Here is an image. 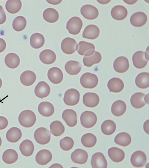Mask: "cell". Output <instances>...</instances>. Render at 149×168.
<instances>
[{
  "instance_id": "obj_1",
  "label": "cell",
  "mask_w": 149,
  "mask_h": 168,
  "mask_svg": "<svg viewBox=\"0 0 149 168\" xmlns=\"http://www.w3.org/2000/svg\"><path fill=\"white\" fill-rule=\"evenodd\" d=\"M20 124L22 126L29 128L33 126L36 121V117L34 112L29 110L22 111L18 117Z\"/></svg>"
},
{
  "instance_id": "obj_2",
  "label": "cell",
  "mask_w": 149,
  "mask_h": 168,
  "mask_svg": "<svg viewBox=\"0 0 149 168\" xmlns=\"http://www.w3.org/2000/svg\"><path fill=\"white\" fill-rule=\"evenodd\" d=\"M80 82L81 85L84 88L92 89L95 88L98 83V78L94 74L86 72L81 76Z\"/></svg>"
},
{
  "instance_id": "obj_3",
  "label": "cell",
  "mask_w": 149,
  "mask_h": 168,
  "mask_svg": "<svg viewBox=\"0 0 149 168\" xmlns=\"http://www.w3.org/2000/svg\"><path fill=\"white\" fill-rule=\"evenodd\" d=\"M80 120L81 124L83 127L90 128L96 124L97 121V117L93 112L86 111L81 114Z\"/></svg>"
},
{
  "instance_id": "obj_4",
  "label": "cell",
  "mask_w": 149,
  "mask_h": 168,
  "mask_svg": "<svg viewBox=\"0 0 149 168\" xmlns=\"http://www.w3.org/2000/svg\"><path fill=\"white\" fill-rule=\"evenodd\" d=\"M34 136L37 142L41 145H45L50 142L51 134L48 129L41 127L35 131Z\"/></svg>"
},
{
  "instance_id": "obj_5",
  "label": "cell",
  "mask_w": 149,
  "mask_h": 168,
  "mask_svg": "<svg viewBox=\"0 0 149 168\" xmlns=\"http://www.w3.org/2000/svg\"><path fill=\"white\" fill-rule=\"evenodd\" d=\"M80 94L77 90L71 88L65 92L63 98L64 103L68 106L76 105L80 100Z\"/></svg>"
},
{
  "instance_id": "obj_6",
  "label": "cell",
  "mask_w": 149,
  "mask_h": 168,
  "mask_svg": "<svg viewBox=\"0 0 149 168\" xmlns=\"http://www.w3.org/2000/svg\"><path fill=\"white\" fill-rule=\"evenodd\" d=\"M83 25L81 19L78 17L75 16L71 18L67 22L66 29L70 34L75 35L80 33Z\"/></svg>"
},
{
  "instance_id": "obj_7",
  "label": "cell",
  "mask_w": 149,
  "mask_h": 168,
  "mask_svg": "<svg viewBox=\"0 0 149 168\" xmlns=\"http://www.w3.org/2000/svg\"><path fill=\"white\" fill-rule=\"evenodd\" d=\"M77 45L76 41L74 39L66 37L62 41L61 48L64 53L67 54H71L77 50Z\"/></svg>"
},
{
  "instance_id": "obj_8",
  "label": "cell",
  "mask_w": 149,
  "mask_h": 168,
  "mask_svg": "<svg viewBox=\"0 0 149 168\" xmlns=\"http://www.w3.org/2000/svg\"><path fill=\"white\" fill-rule=\"evenodd\" d=\"M130 161L132 165L135 167H142L147 162V158L145 153L141 150L134 152L132 155Z\"/></svg>"
},
{
  "instance_id": "obj_9",
  "label": "cell",
  "mask_w": 149,
  "mask_h": 168,
  "mask_svg": "<svg viewBox=\"0 0 149 168\" xmlns=\"http://www.w3.org/2000/svg\"><path fill=\"white\" fill-rule=\"evenodd\" d=\"M80 13L84 18L90 20L96 18L99 13L98 10L96 7L90 4L82 6L80 9Z\"/></svg>"
},
{
  "instance_id": "obj_10",
  "label": "cell",
  "mask_w": 149,
  "mask_h": 168,
  "mask_svg": "<svg viewBox=\"0 0 149 168\" xmlns=\"http://www.w3.org/2000/svg\"><path fill=\"white\" fill-rule=\"evenodd\" d=\"M95 50L94 46L91 43L81 41L79 42L77 45V52L81 55H91L94 53Z\"/></svg>"
},
{
  "instance_id": "obj_11",
  "label": "cell",
  "mask_w": 149,
  "mask_h": 168,
  "mask_svg": "<svg viewBox=\"0 0 149 168\" xmlns=\"http://www.w3.org/2000/svg\"><path fill=\"white\" fill-rule=\"evenodd\" d=\"M93 168H106L107 162L104 155L101 153L97 152L92 155L91 161Z\"/></svg>"
},
{
  "instance_id": "obj_12",
  "label": "cell",
  "mask_w": 149,
  "mask_h": 168,
  "mask_svg": "<svg viewBox=\"0 0 149 168\" xmlns=\"http://www.w3.org/2000/svg\"><path fill=\"white\" fill-rule=\"evenodd\" d=\"M115 71L119 73H123L126 72L129 67L128 60L125 57L120 56L115 60L113 64Z\"/></svg>"
},
{
  "instance_id": "obj_13",
  "label": "cell",
  "mask_w": 149,
  "mask_h": 168,
  "mask_svg": "<svg viewBox=\"0 0 149 168\" xmlns=\"http://www.w3.org/2000/svg\"><path fill=\"white\" fill-rule=\"evenodd\" d=\"M48 77L50 81L54 84H58L62 80L63 75L62 70L59 68L54 67L49 69Z\"/></svg>"
},
{
  "instance_id": "obj_14",
  "label": "cell",
  "mask_w": 149,
  "mask_h": 168,
  "mask_svg": "<svg viewBox=\"0 0 149 168\" xmlns=\"http://www.w3.org/2000/svg\"><path fill=\"white\" fill-rule=\"evenodd\" d=\"M50 88L49 85L45 82L40 81L38 83L34 89V93L37 97L42 99L49 94Z\"/></svg>"
},
{
  "instance_id": "obj_15",
  "label": "cell",
  "mask_w": 149,
  "mask_h": 168,
  "mask_svg": "<svg viewBox=\"0 0 149 168\" xmlns=\"http://www.w3.org/2000/svg\"><path fill=\"white\" fill-rule=\"evenodd\" d=\"M62 117L69 127H74L77 124V115L76 112L72 109L64 110L62 113Z\"/></svg>"
},
{
  "instance_id": "obj_16",
  "label": "cell",
  "mask_w": 149,
  "mask_h": 168,
  "mask_svg": "<svg viewBox=\"0 0 149 168\" xmlns=\"http://www.w3.org/2000/svg\"><path fill=\"white\" fill-rule=\"evenodd\" d=\"M88 155L85 150L81 149H77L73 152L71 155V159L74 163L83 164L87 161Z\"/></svg>"
},
{
  "instance_id": "obj_17",
  "label": "cell",
  "mask_w": 149,
  "mask_h": 168,
  "mask_svg": "<svg viewBox=\"0 0 149 168\" xmlns=\"http://www.w3.org/2000/svg\"><path fill=\"white\" fill-rule=\"evenodd\" d=\"M132 60L134 65L139 69L144 68L148 61L146 57L145 52L141 51H137L134 54Z\"/></svg>"
},
{
  "instance_id": "obj_18",
  "label": "cell",
  "mask_w": 149,
  "mask_h": 168,
  "mask_svg": "<svg viewBox=\"0 0 149 168\" xmlns=\"http://www.w3.org/2000/svg\"><path fill=\"white\" fill-rule=\"evenodd\" d=\"M100 99L98 95L94 93L88 92L83 96V102L87 107L93 108L99 104Z\"/></svg>"
},
{
  "instance_id": "obj_19",
  "label": "cell",
  "mask_w": 149,
  "mask_h": 168,
  "mask_svg": "<svg viewBox=\"0 0 149 168\" xmlns=\"http://www.w3.org/2000/svg\"><path fill=\"white\" fill-rule=\"evenodd\" d=\"M147 17L145 13L138 12L134 13L131 17L130 22L133 26L140 27L143 26L146 22Z\"/></svg>"
},
{
  "instance_id": "obj_20",
  "label": "cell",
  "mask_w": 149,
  "mask_h": 168,
  "mask_svg": "<svg viewBox=\"0 0 149 168\" xmlns=\"http://www.w3.org/2000/svg\"><path fill=\"white\" fill-rule=\"evenodd\" d=\"M52 158V154L49 150L42 149L37 153L35 159L37 163L41 165H44L49 163Z\"/></svg>"
},
{
  "instance_id": "obj_21",
  "label": "cell",
  "mask_w": 149,
  "mask_h": 168,
  "mask_svg": "<svg viewBox=\"0 0 149 168\" xmlns=\"http://www.w3.org/2000/svg\"><path fill=\"white\" fill-rule=\"evenodd\" d=\"M38 109L39 113L45 117L52 116L55 111L53 104L48 102H43L40 103L38 105Z\"/></svg>"
},
{
  "instance_id": "obj_22",
  "label": "cell",
  "mask_w": 149,
  "mask_h": 168,
  "mask_svg": "<svg viewBox=\"0 0 149 168\" xmlns=\"http://www.w3.org/2000/svg\"><path fill=\"white\" fill-rule=\"evenodd\" d=\"M100 33L99 28L94 24H90L85 28L83 33L82 36L84 38L93 40L99 36Z\"/></svg>"
},
{
  "instance_id": "obj_23",
  "label": "cell",
  "mask_w": 149,
  "mask_h": 168,
  "mask_svg": "<svg viewBox=\"0 0 149 168\" xmlns=\"http://www.w3.org/2000/svg\"><path fill=\"white\" fill-rule=\"evenodd\" d=\"M39 57L41 61L46 64L53 63L56 58L55 52L50 49H45L42 51L39 54Z\"/></svg>"
},
{
  "instance_id": "obj_24",
  "label": "cell",
  "mask_w": 149,
  "mask_h": 168,
  "mask_svg": "<svg viewBox=\"0 0 149 168\" xmlns=\"http://www.w3.org/2000/svg\"><path fill=\"white\" fill-rule=\"evenodd\" d=\"M128 14L127 9L123 6L117 5L114 7L111 11L112 17L117 20H121L125 19Z\"/></svg>"
},
{
  "instance_id": "obj_25",
  "label": "cell",
  "mask_w": 149,
  "mask_h": 168,
  "mask_svg": "<svg viewBox=\"0 0 149 168\" xmlns=\"http://www.w3.org/2000/svg\"><path fill=\"white\" fill-rule=\"evenodd\" d=\"M36 75L34 72L30 70H27L21 74L20 80L23 85L29 86L33 84L36 81Z\"/></svg>"
},
{
  "instance_id": "obj_26",
  "label": "cell",
  "mask_w": 149,
  "mask_h": 168,
  "mask_svg": "<svg viewBox=\"0 0 149 168\" xmlns=\"http://www.w3.org/2000/svg\"><path fill=\"white\" fill-rule=\"evenodd\" d=\"M145 94L138 92L134 94L131 97L130 102L132 106L135 108L139 109L142 108L146 104L144 100Z\"/></svg>"
},
{
  "instance_id": "obj_27",
  "label": "cell",
  "mask_w": 149,
  "mask_h": 168,
  "mask_svg": "<svg viewBox=\"0 0 149 168\" xmlns=\"http://www.w3.org/2000/svg\"><path fill=\"white\" fill-rule=\"evenodd\" d=\"M108 155L113 162H119L122 161L125 157V154L122 149L117 147H113L108 150Z\"/></svg>"
},
{
  "instance_id": "obj_28",
  "label": "cell",
  "mask_w": 149,
  "mask_h": 168,
  "mask_svg": "<svg viewBox=\"0 0 149 168\" xmlns=\"http://www.w3.org/2000/svg\"><path fill=\"white\" fill-rule=\"evenodd\" d=\"M107 86L110 92L118 93L123 89L124 84L123 81L120 78H113L109 80Z\"/></svg>"
},
{
  "instance_id": "obj_29",
  "label": "cell",
  "mask_w": 149,
  "mask_h": 168,
  "mask_svg": "<svg viewBox=\"0 0 149 168\" xmlns=\"http://www.w3.org/2000/svg\"><path fill=\"white\" fill-rule=\"evenodd\" d=\"M19 149L23 155L29 157L32 154L34 151V147L33 143L31 140L26 139L21 143Z\"/></svg>"
},
{
  "instance_id": "obj_30",
  "label": "cell",
  "mask_w": 149,
  "mask_h": 168,
  "mask_svg": "<svg viewBox=\"0 0 149 168\" xmlns=\"http://www.w3.org/2000/svg\"><path fill=\"white\" fill-rule=\"evenodd\" d=\"M126 108V104L124 101L118 100L113 104L111 107V111L114 115L119 117L124 114Z\"/></svg>"
},
{
  "instance_id": "obj_31",
  "label": "cell",
  "mask_w": 149,
  "mask_h": 168,
  "mask_svg": "<svg viewBox=\"0 0 149 168\" xmlns=\"http://www.w3.org/2000/svg\"><path fill=\"white\" fill-rule=\"evenodd\" d=\"M65 69L66 72L69 75H75L78 74L80 71L81 65L78 61L70 60L65 64Z\"/></svg>"
},
{
  "instance_id": "obj_32",
  "label": "cell",
  "mask_w": 149,
  "mask_h": 168,
  "mask_svg": "<svg viewBox=\"0 0 149 168\" xmlns=\"http://www.w3.org/2000/svg\"><path fill=\"white\" fill-rule=\"evenodd\" d=\"M22 136V133L19 128L13 127L10 128L7 132L6 137L10 142L15 143L19 141Z\"/></svg>"
},
{
  "instance_id": "obj_33",
  "label": "cell",
  "mask_w": 149,
  "mask_h": 168,
  "mask_svg": "<svg viewBox=\"0 0 149 168\" xmlns=\"http://www.w3.org/2000/svg\"><path fill=\"white\" fill-rule=\"evenodd\" d=\"M5 63L8 68L15 69L19 65L20 60L18 56L16 54L12 52L7 54L4 59Z\"/></svg>"
},
{
  "instance_id": "obj_34",
  "label": "cell",
  "mask_w": 149,
  "mask_h": 168,
  "mask_svg": "<svg viewBox=\"0 0 149 168\" xmlns=\"http://www.w3.org/2000/svg\"><path fill=\"white\" fill-rule=\"evenodd\" d=\"M101 58V54L98 52L95 51L91 55L84 56L83 59V62L85 66L90 67L94 64L100 62Z\"/></svg>"
},
{
  "instance_id": "obj_35",
  "label": "cell",
  "mask_w": 149,
  "mask_h": 168,
  "mask_svg": "<svg viewBox=\"0 0 149 168\" xmlns=\"http://www.w3.org/2000/svg\"><path fill=\"white\" fill-rule=\"evenodd\" d=\"M136 85L141 89H146L149 86V74L146 72H142L136 77L135 80Z\"/></svg>"
},
{
  "instance_id": "obj_36",
  "label": "cell",
  "mask_w": 149,
  "mask_h": 168,
  "mask_svg": "<svg viewBox=\"0 0 149 168\" xmlns=\"http://www.w3.org/2000/svg\"><path fill=\"white\" fill-rule=\"evenodd\" d=\"M43 17L46 22L52 23L58 20L59 14L56 10L52 8H49L44 10L43 13Z\"/></svg>"
},
{
  "instance_id": "obj_37",
  "label": "cell",
  "mask_w": 149,
  "mask_h": 168,
  "mask_svg": "<svg viewBox=\"0 0 149 168\" xmlns=\"http://www.w3.org/2000/svg\"><path fill=\"white\" fill-rule=\"evenodd\" d=\"M30 44L31 46L36 49L42 47L45 43V38L43 35L38 33L32 34L30 38Z\"/></svg>"
},
{
  "instance_id": "obj_38",
  "label": "cell",
  "mask_w": 149,
  "mask_h": 168,
  "mask_svg": "<svg viewBox=\"0 0 149 168\" xmlns=\"http://www.w3.org/2000/svg\"><path fill=\"white\" fill-rule=\"evenodd\" d=\"M3 161L7 164L15 163L18 158V155L15 150L12 149H8L3 153L2 157Z\"/></svg>"
},
{
  "instance_id": "obj_39",
  "label": "cell",
  "mask_w": 149,
  "mask_h": 168,
  "mask_svg": "<svg viewBox=\"0 0 149 168\" xmlns=\"http://www.w3.org/2000/svg\"><path fill=\"white\" fill-rule=\"evenodd\" d=\"M130 135L125 132L118 134L115 137L114 142L117 144L123 147L128 146L131 142Z\"/></svg>"
},
{
  "instance_id": "obj_40",
  "label": "cell",
  "mask_w": 149,
  "mask_h": 168,
  "mask_svg": "<svg viewBox=\"0 0 149 168\" xmlns=\"http://www.w3.org/2000/svg\"><path fill=\"white\" fill-rule=\"evenodd\" d=\"M116 125L113 120H110L104 121L101 126L103 133L106 135H110L113 134L116 129Z\"/></svg>"
},
{
  "instance_id": "obj_41",
  "label": "cell",
  "mask_w": 149,
  "mask_h": 168,
  "mask_svg": "<svg viewBox=\"0 0 149 168\" xmlns=\"http://www.w3.org/2000/svg\"><path fill=\"white\" fill-rule=\"evenodd\" d=\"M50 132L56 136L61 135L64 132L65 127L60 121L55 120L52 122L50 126Z\"/></svg>"
},
{
  "instance_id": "obj_42",
  "label": "cell",
  "mask_w": 149,
  "mask_h": 168,
  "mask_svg": "<svg viewBox=\"0 0 149 168\" xmlns=\"http://www.w3.org/2000/svg\"><path fill=\"white\" fill-rule=\"evenodd\" d=\"M22 6L20 0H8L6 3L5 7L9 13L15 14L19 11Z\"/></svg>"
},
{
  "instance_id": "obj_43",
  "label": "cell",
  "mask_w": 149,
  "mask_h": 168,
  "mask_svg": "<svg viewBox=\"0 0 149 168\" xmlns=\"http://www.w3.org/2000/svg\"><path fill=\"white\" fill-rule=\"evenodd\" d=\"M97 141L96 136L91 133L85 134L81 138L82 144L85 147L87 148L93 147L96 144Z\"/></svg>"
},
{
  "instance_id": "obj_44",
  "label": "cell",
  "mask_w": 149,
  "mask_h": 168,
  "mask_svg": "<svg viewBox=\"0 0 149 168\" xmlns=\"http://www.w3.org/2000/svg\"><path fill=\"white\" fill-rule=\"evenodd\" d=\"M27 24V21L23 16H19L16 17L13 20L12 26L16 31H21L24 29Z\"/></svg>"
},
{
  "instance_id": "obj_45",
  "label": "cell",
  "mask_w": 149,
  "mask_h": 168,
  "mask_svg": "<svg viewBox=\"0 0 149 168\" xmlns=\"http://www.w3.org/2000/svg\"><path fill=\"white\" fill-rule=\"evenodd\" d=\"M74 144L73 140L71 138L66 136L60 141L59 144L61 148L64 151H69L73 147Z\"/></svg>"
},
{
  "instance_id": "obj_46",
  "label": "cell",
  "mask_w": 149,
  "mask_h": 168,
  "mask_svg": "<svg viewBox=\"0 0 149 168\" xmlns=\"http://www.w3.org/2000/svg\"><path fill=\"white\" fill-rule=\"evenodd\" d=\"M8 122L5 117L0 116V130L5 129L7 126Z\"/></svg>"
},
{
  "instance_id": "obj_47",
  "label": "cell",
  "mask_w": 149,
  "mask_h": 168,
  "mask_svg": "<svg viewBox=\"0 0 149 168\" xmlns=\"http://www.w3.org/2000/svg\"><path fill=\"white\" fill-rule=\"evenodd\" d=\"M6 19V15L2 7L0 5V24L4 23Z\"/></svg>"
},
{
  "instance_id": "obj_48",
  "label": "cell",
  "mask_w": 149,
  "mask_h": 168,
  "mask_svg": "<svg viewBox=\"0 0 149 168\" xmlns=\"http://www.w3.org/2000/svg\"><path fill=\"white\" fill-rule=\"evenodd\" d=\"M6 47V43L5 40L0 38V53L4 50Z\"/></svg>"
},
{
  "instance_id": "obj_49",
  "label": "cell",
  "mask_w": 149,
  "mask_h": 168,
  "mask_svg": "<svg viewBox=\"0 0 149 168\" xmlns=\"http://www.w3.org/2000/svg\"><path fill=\"white\" fill-rule=\"evenodd\" d=\"M149 120H146L143 124V129L145 132L147 134H149Z\"/></svg>"
},
{
  "instance_id": "obj_50",
  "label": "cell",
  "mask_w": 149,
  "mask_h": 168,
  "mask_svg": "<svg viewBox=\"0 0 149 168\" xmlns=\"http://www.w3.org/2000/svg\"><path fill=\"white\" fill-rule=\"evenodd\" d=\"M46 1L49 4H53L57 5L58 4L62 1V0H47Z\"/></svg>"
},
{
  "instance_id": "obj_51",
  "label": "cell",
  "mask_w": 149,
  "mask_h": 168,
  "mask_svg": "<svg viewBox=\"0 0 149 168\" xmlns=\"http://www.w3.org/2000/svg\"><path fill=\"white\" fill-rule=\"evenodd\" d=\"M49 168H63L60 164L57 163L54 164L49 167Z\"/></svg>"
},
{
  "instance_id": "obj_52",
  "label": "cell",
  "mask_w": 149,
  "mask_h": 168,
  "mask_svg": "<svg viewBox=\"0 0 149 168\" xmlns=\"http://www.w3.org/2000/svg\"><path fill=\"white\" fill-rule=\"evenodd\" d=\"M148 94L146 95H145V98H144V100L145 101V102L146 103H147L148 104H149V99H148Z\"/></svg>"
},
{
  "instance_id": "obj_53",
  "label": "cell",
  "mask_w": 149,
  "mask_h": 168,
  "mask_svg": "<svg viewBox=\"0 0 149 168\" xmlns=\"http://www.w3.org/2000/svg\"><path fill=\"white\" fill-rule=\"evenodd\" d=\"M148 48V47L147 48L146 52H145V54L146 57V59L147 60H149L148 50V51H147Z\"/></svg>"
},
{
  "instance_id": "obj_54",
  "label": "cell",
  "mask_w": 149,
  "mask_h": 168,
  "mask_svg": "<svg viewBox=\"0 0 149 168\" xmlns=\"http://www.w3.org/2000/svg\"><path fill=\"white\" fill-rule=\"evenodd\" d=\"M2 84V82L1 79L0 78V89L1 88Z\"/></svg>"
},
{
  "instance_id": "obj_55",
  "label": "cell",
  "mask_w": 149,
  "mask_h": 168,
  "mask_svg": "<svg viewBox=\"0 0 149 168\" xmlns=\"http://www.w3.org/2000/svg\"><path fill=\"white\" fill-rule=\"evenodd\" d=\"M1 144H2V140L1 137H0V147L1 145Z\"/></svg>"
}]
</instances>
